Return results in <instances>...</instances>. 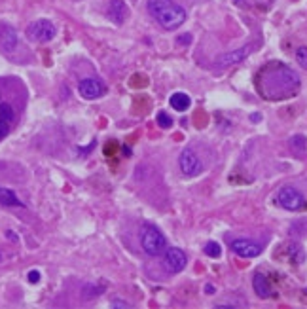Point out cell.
<instances>
[{
    "mask_svg": "<svg viewBox=\"0 0 307 309\" xmlns=\"http://www.w3.org/2000/svg\"><path fill=\"white\" fill-rule=\"evenodd\" d=\"M148 12L165 30H175L186 21V10L173 0H148Z\"/></svg>",
    "mask_w": 307,
    "mask_h": 309,
    "instance_id": "obj_2",
    "label": "cell"
},
{
    "mask_svg": "<svg viewBox=\"0 0 307 309\" xmlns=\"http://www.w3.org/2000/svg\"><path fill=\"white\" fill-rule=\"evenodd\" d=\"M27 279H29V283H38V281H40V271H38V269H30Z\"/></svg>",
    "mask_w": 307,
    "mask_h": 309,
    "instance_id": "obj_24",
    "label": "cell"
},
{
    "mask_svg": "<svg viewBox=\"0 0 307 309\" xmlns=\"http://www.w3.org/2000/svg\"><path fill=\"white\" fill-rule=\"evenodd\" d=\"M260 118H262V116H260V114H252V116H250V120H252V122H254V123L260 122Z\"/></svg>",
    "mask_w": 307,
    "mask_h": 309,
    "instance_id": "obj_26",
    "label": "cell"
},
{
    "mask_svg": "<svg viewBox=\"0 0 307 309\" xmlns=\"http://www.w3.org/2000/svg\"><path fill=\"white\" fill-rule=\"evenodd\" d=\"M188 264V258H186V254L182 249L179 247H169L163 254V266L167 267V271H171V273H179L182 271Z\"/></svg>",
    "mask_w": 307,
    "mask_h": 309,
    "instance_id": "obj_7",
    "label": "cell"
},
{
    "mask_svg": "<svg viewBox=\"0 0 307 309\" xmlns=\"http://www.w3.org/2000/svg\"><path fill=\"white\" fill-rule=\"evenodd\" d=\"M277 203L281 209L296 213V211H301V209L305 207V197H303V194L298 188L286 184V186H283L277 192Z\"/></svg>",
    "mask_w": 307,
    "mask_h": 309,
    "instance_id": "obj_4",
    "label": "cell"
},
{
    "mask_svg": "<svg viewBox=\"0 0 307 309\" xmlns=\"http://www.w3.org/2000/svg\"><path fill=\"white\" fill-rule=\"evenodd\" d=\"M296 61H298V65L301 68H305L307 71V46H301L296 50Z\"/></svg>",
    "mask_w": 307,
    "mask_h": 309,
    "instance_id": "obj_20",
    "label": "cell"
},
{
    "mask_svg": "<svg viewBox=\"0 0 307 309\" xmlns=\"http://www.w3.org/2000/svg\"><path fill=\"white\" fill-rule=\"evenodd\" d=\"M10 133V123L4 122V120H0V139H4Z\"/></svg>",
    "mask_w": 307,
    "mask_h": 309,
    "instance_id": "obj_22",
    "label": "cell"
},
{
    "mask_svg": "<svg viewBox=\"0 0 307 309\" xmlns=\"http://www.w3.org/2000/svg\"><path fill=\"white\" fill-rule=\"evenodd\" d=\"M78 91L84 99L93 101V99H99V97H103V95L107 93V86H105V82H103V80L86 78V80H82V82H80Z\"/></svg>",
    "mask_w": 307,
    "mask_h": 309,
    "instance_id": "obj_8",
    "label": "cell"
},
{
    "mask_svg": "<svg viewBox=\"0 0 307 309\" xmlns=\"http://www.w3.org/2000/svg\"><path fill=\"white\" fill-rule=\"evenodd\" d=\"M300 76L283 63H267L256 76V89L267 101H285L300 91Z\"/></svg>",
    "mask_w": 307,
    "mask_h": 309,
    "instance_id": "obj_1",
    "label": "cell"
},
{
    "mask_svg": "<svg viewBox=\"0 0 307 309\" xmlns=\"http://www.w3.org/2000/svg\"><path fill=\"white\" fill-rule=\"evenodd\" d=\"M57 35L55 25L50 19H36L27 27V38L30 42H50Z\"/></svg>",
    "mask_w": 307,
    "mask_h": 309,
    "instance_id": "obj_5",
    "label": "cell"
},
{
    "mask_svg": "<svg viewBox=\"0 0 307 309\" xmlns=\"http://www.w3.org/2000/svg\"><path fill=\"white\" fill-rule=\"evenodd\" d=\"M205 290H207L209 294H213V292H215V287H213V285H207V287H205Z\"/></svg>",
    "mask_w": 307,
    "mask_h": 309,
    "instance_id": "obj_27",
    "label": "cell"
},
{
    "mask_svg": "<svg viewBox=\"0 0 307 309\" xmlns=\"http://www.w3.org/2000/svg\"><path fill=\"white\" fill-rule=\"evenodd\" d=\"M17 44H19V40H17V32H15L14 27L6 25V23L0 25V50L12 53L17 48Z\"/></svg>",
    "mask_w": 307,
    "mask_h": 309,
    "instance_id": "obj_10",
    "label": "cell"
},
{
    "mask_svg": "<svg viewBox=\"0 0 307 309\" xmlns=\"http://www.w3.org/2000/svg\"><path fill=\"white\" fill-rule=\"evenodd\" d=\"M252 287H254V292H256L258 298H262V300H265V298H269V296L273 294L271 290V285H269V281H267V277H265L264 273H254V277H252Z\"/></svg>",
    "mask_w": 307,
    "mask_h": 309,
    "instance_id": "obj_11",
    "label": "cell"
},
{
    "mask_svg": "<svg viewBox=\"0 0 307 309\" xmlns=\"http://www.w3.org/2000/svg\"><path fill=\"white\" fill-rule=\"evenodd\" d=\"M203 251H205V254L211 256V258H220L222 256V247L216 243V241H209Z\"/></svg>",
    "mask_w": 307,
    "mask_h": 309,
    "instance_id": "obj_18",
    "label": "cell"
},
{
    "mask_svg": "<svg viewBox=\"0 0 307 309\" xmlns=\"http://www.w3.org/2000/svg\"><path fill=\"white\" fill-rule=\"evenodd\" d=\"M169 102H171V107L175 108V110H179V112H186V110L190 108V105H192L190 97H188L186 93H175V95H171Z\"/></svg>",
    "mask_w": 307,
    "mask_h": 309,
    "instance_id": "obj_15",
    "label": "cell"
},
{
    "mask_svg": "<svg viewBox=\"0 0 307 309\" xmlns=\"http://www.w3.org/2000/svg\"><path fill=\"white\" fill-rule=\"evenodd\" d=\"M0 205L2 207H25L21 199L15 195V192L8 190V188L0 190Z\"/></svg>",
    "mask_w": 307,
    "mask_h": 309,
    "instance_id": "obj_14",
    "label": "cell"
},
{
    "mask_svg": "<svg viewBox=\"0 0 307 309\" xmlns=\"http://www.w3.org/2000/svg\"><path fill=\"white\" fill-rule=\"evenodd\" d=\"M249 53H250V46H245V48L235 51H229V53H226V55H222V57L218 59V65L229 66V65H235V63H241L243 59H247Z\"/></svg>",
    "mask_w": 307,
    "mask_h": 309,
    "instance_id": "obj_13",
    "label": "cell"
},
{
    "mask_svg": "<svg viewBox=\"0 0 307 309\" xmlns=\"http://www.w3.org/2000/svg\"><path fill=\"white\" fill-rule=\"evenodd\" d=\"M288 144H290V148H292L294 152H303L307 146V141L303 135H294V137H290Z\"/></svg>",
    "mask_w": 307,
    "mask_h": 309,
    "instance_id": "obj_16",
    "label": "cell"
},
{
    "mask_svg": "<svg viewBox=\"0 0 307 309\" xmlns=\"http://www.w3.org/2000/svg\"><path fill=\"white\" fill-rule=\"evenodd\" d=\"M179 165L182 175H184V177H190V179L203 173V161L197 158V154H195L192 148H186V150L180 152Z\"/></svg>",
    "mask_w": 307,
    "mask_h": 309,
    "instance_id": "obj_6",
    "label": "cell"
},
{
    "mask_svg": "<svg viewBox=\"0 0 307 309\" xmlns=\"http://www.w3.org/2000/svg\"><path fill=\"white\" fill-rule=\"evenodd\" d=\"M141 245H143V249L146 254H150V256H159L161 252L165 251V235L161 231L157 230L156 226H152V224H146L141 228Z\"/></svg>",
    "mask_w": 307,
    "mask_h": 309,
    "instance_id": "obj_3",
    "label": "cell"
},
{
    "mask_svg": "<svg viewBox=\"0 0 307 309\" xmlns=\"http://www.w3.org/2000/svg\"><path fill=\"white\" fill-rule=\"evenodd\" d=\"M14 108L12 105H8V102H0V120H4V122L12 123L14 122Z\"/></svg>",
    "mask_w": 307,
    "mask_h": 309,
    "instance_id": "obj_17",
    "label": "cell"
},
{
    "mask_svg": "<svg viewBox=\"0 0 307 309\" xmlns=\"http://www.w3.org/2000/svg\"><path fill=\"white\" fill-rule=\"evenodd\" d=\"M110 307H118V309H127L129 303L123 302V300H120V298H116V300H112V303H110Z\"/></svg>",
    "mask_w": 307,
    "mask_h": 309,
    "instance_id": "obj_23",
    "label": "cell"
},
{
    "mask_svg": "<svg viewBox=\"0 0 307 309\" xmlns=\"http://www.w3.org/2000/svg\"><path fill=\"white\" fill-rule=\"evenodd\" d=\"M190 40H192V36H190V35H182V36H179V42H180V44L190 42Z\"/></svg>",
    "mask_w": 307,
    "mask_h": 309,
    "instance_id": "obj_25",
    "label": "cell"
},
{
    "mask_svg": "<svg viewBox=\"0 0 307 309\" xmlns=\"http://www.w3.org/2000/svg\"><path fill=\"white\" fill-rule=\"evenodd\" d=\"M229 247L241 258H256L262 252V245L256 243V241H250V239H233L229 243Z\"/></svg>",
    "mask_w": 307,
    "mask_h": 309,
    "instance_id": "obj_9",
    "label": "cell"
},
{
    "mask_svg": "<svg viewBox=\"0 0 307 309\" xmlns=\"http://www.w3.org/2000/svg\"><path fill=\"white\" fill-rule=\"evenodd\" d=\"M108 17L116 23V25H122L127 17V6L123 0H110L108 4Z\"/></svg>",
    "mask_w": 307,
    "mask_h": 309,
    "instance_id": "obj_12",
    "label": "cell"
},
{
    "mask_svg": "<svg viewBox=\"0 0 307 309\" xmlns=\"http://www.w3.org/2000/svg\"><path fill=\"white\" fill-rule=\"evenodd\" d=\"M156 120H157V125H159L161 129H171L173 127V120L167 112H157Z\"/></svg>",
    "mask_w": 307,
    "mask_h": 309,
    "instance_id": "obj_19",
    "label": "cell"
},
{
    "mask_svg": "<svg viewBox=\"0 0 307 309\" xmlns=\"http://www.w3.org/2000/svg\"><path fill=\"white\" fill-rule=\"evenodd\" d=\"M290 251L294 252V262H296V264L303 262V251H300L296 245H290Z\"/></svg>",
    "mask_w": 307,
    "mask_h": 309,
    "instance_id": "obj_21",
    "label": "cell"
},
{
    "mask_svg": "<svg viewBox=\"0 0 307 309\" xmlns=\"http://www.w3.org/2000/svg\"><path fill=\"white\" fill-rule=\"evenodd\" d=\"M237 2H241V0H237Z\"/></svg>",
    "mask_w": 307,
    "mask_h": 309,
    "instance_id": "obj_28",
    "label": "cell"
}]
</instances>
